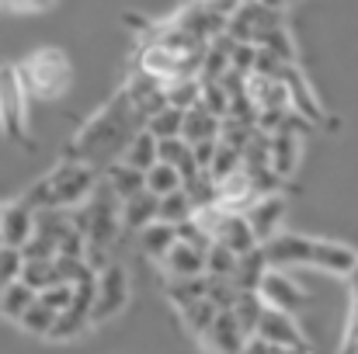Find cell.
<instances>
[{"instance_id":"33","label":"cell","mask_w":358,"mask_h":354,"mask_svg":"<svg viewBox=\"0 0 358 354\" xmlns=\"http://www.w3.org/2000/svg\"><path fill=\"white\" fill-rule=\"evenodd\" d=\"M234 271H237V257L213 239V246L206 250V278H223V281H230Z\"/></svg>"},{"instance_id":"23","label":"cell","mask_w":358,"mask_h":354,"mask_svg":"<svg viewBox=\"0 0 358 354\" xmlns=\"http://www.w3.org/2000/svg\"><path fill=\"white\" fill-rule=\"evenodd\" d=\"M35 288H28L24 281H10V285H3V292H0V313L7 316V320H21L24 313H28V306L35 302Z\"/></svg>"},{"instance_id":"27","label":"cell","mask_w":358,"mask_h":354,"mask_svg":"<svg viewBox=\"0 0 358 354\" xmlns=\"http://www.w3.org/2000/svg\"><path fill=\"white\" fill-rule=\"evenodd\" d=\"M174 226H167V223H150L146 230H139V246H143V253L146 257H153V260H160L171 246H174Z\"/></svg>"},{"instance_id":"1","label":"cell","mask_w":358,"mask_h":354,"mask_svg":"<svg viewBox=\"0 0 358 354\" xmlns=\"http://www.w3.org/2000/svg\"><path fill=\"white\" fill-rule=\"evenodd\" d=\"M139 118L132 115L125 94H115L108 101L105 112L91 118L80 135L70 142V153L66 160H77V163H87V167H98V163H115L122 160V149L129 146V139L139 132Z\"/></svg>"},{"instance_id":"48","label":"cell","mask_w":358,"mask_h":354,"mask_svg":"<svg viewBox=\"0 0 358 354\" xmlns=\"http://www.w3.org/2000/svg\"><path fill=\"white\" fill-rule=\"evenodd\" d=\"M275 351V348H271ZM275 354H310V348H299V351H275Z\"/></svg>"},{"instance_id":"8","label":"cell","mask_w":358,"mask_h":354,"mask_svg":"<svg viewBox=\"0 0 358 354\" xmlns=\"http://www.w3.org/2000/svg\"><path fill=\"white\" fill-rule=\"evenodd\" d=\"M254 341H261V344H268L275 351H299V348H306V337L296 327V320L289 313H278V309H268V306H264V313H261V320L254 327Z\"/></svg>"},{"instance_id":"2","label":"cell","mask_w":358,"mask_h":354,"mask_svg":"<svg viewBox=\"0 0 358 354\" xmlns=\"http://www.w3.org/2000/svg\"><path fill=\"white\" fill-rule=\"evenodd\" d=\"M98 188V170L77 160H63L52 174H45L42 181H35L17 202H24L31 212H49V209H77L91 198V191Z\"/></svg>"},{"instance_id":"32","label":"cell","mask_w":358,"mask_h":354,"mask_svg":"<svg viewBox=\"0 0 358 354\" xmlns=\"http://www.w3.org/2000/svg\"><path fill=\"white\" fill-rule=\"evenodd\" d=\"M181 118H185V112H178V108H160L153 118H146L143 128L153 139H178L181 135Z\"/></svg>"},{"instance_id":"31","label":"cell","mask_w":358,"mask_h":354,"mask_svg":"<svg viewBox=\"0 0 358 354\" xmlns=\"http://www.w3.org/2000/svg\"><path fill=\"white\" fill-rule=\"evenodd\" d=\"M143 184H146L150 195L164 198V195H171V191L181 188V177L174 174V167H167V163H153V167L143 174Z\"/></svg>"},{"instance_id":"14","label":"cell","mask_w":358,"mask_h":354,"mask_svg":"<svg viewBox=\"0 0 358 354\" xmlns=\"http://www.w3.org/2000/svg\"><path fill=\"white\" fill-rule=\"evenodd\" d=\"M199 341L206 344L209 354H240L250 337L240 330V323L234 320V313H216V320L209 323V330H206Z\"/></svg>"},{"instance_id":"41","label":"cell","mask_w":358,"mask_h":354,"mask_svg":"<svg viewBox=\"0 0 358 354\" xmlns=\"http://www.w3.org/2000/svg\"><path fill=\"white\" fill-rule=\"evenodd\" d=\"M254 52H257V45L237 42L234 52H230V70L240 73V77H250V70H254Z\"/></svg>"},{"instance_id":"34","label":"cell","mask_w":358,"mask_h":354,"mask_svg":"<svg viewBox=\"0 0 358 354\" xmlns=\"http://www.w3.org/2000/svg\"><path fill=\"white\" fill-rule=\"evenodd\" d=\"M216 306L209 302V299H199V302H192V306H185L181 309V320H185V327L195 334V337H202L206 330H209V323L216 320Z\"/></svg>"},{"instance_id":"16","label":"cell","mask_w":358,"mask_h":354,"mask_svg":"<svg viewBox=\"0 0 358 354\" xmlns=\"http://www.w3.org/2000/svg\"><path fill=\"white\" fill-rule=\"evenodd\" d=\"M213 239L220 246H227L234 257H243V253H254L257 250V239H254L247 219L240 212H223L220 223H216V230H213Z\"/></svg>"},{"instance_id":"37","label":"cell","mask_w":358,"mask_h":354,"mask_svg":"<svg viewBox=\"0 0 358 354\" xmlns=\"http://www.w3.org/2000/svg\"><path fill=\"white\" fill-rule=\"evenodd\" d=\"M199 105H202L209 115H216L220 121H223L227 112H230V98H227V91H223L220 84H202V98H199Z\"/></svg>"},{"instance_id":"12","label":"cell","mask_w":358,"mask_h":354,"mask_svg":"<svg viewBox=\"0 0 358 354\" xmlns=\"http://www.w3.org/2000/svg\"><path fill=\"white\" fill-rule=\"evenodd\" d=\"M243 219H247L250 233H254L257 246H261L264 239H271L275 233H282V223H285V198H282V195H261V198H254V202L247 205Z\"/></svg>"},{"instance_id":"19","label":"cell","mask_w":358,"mask_h":354,"mask_svg":"<svg viewBox=\"0 0 358 354\" xmlns=\"http://www.w3.org/2000/svg\"><path fill=\"white\" fill-rule=\"evenodd\" d=\"M157 195H150V191H139V195H132V198H125L119 202V223L122 230H146L150 223H157Z\"/></svg>"},{"instance_id":"5","label":"cell","mask_w":358,"mask_h":354,"mask_svg":"<svg viewBox=\"0 0 358 354\" xmlns=\"http://www.w3.org/2000/svg\"><path fill=\"white\" fill-rule=\"evenodd\" d=\"M129 306V274L119 264H108L101 274H94V299H91V327L119 316Z\"/></svg>"},{"instance_id":"24","label":"cell","mask_w":358,"mask_h":354,"mask_svg":"<svg viewBox=\"0 0 358 354\" xmlns=\"http://www.w3.org/2000/svg\"><path fill=\"white\" fill-rule=\"evenodd\" d=\"M164 98H167V108L188 112V108H195V105H199V98H202V80H199V77L171 80V84H164Z\"/></svg>"},{"instance_id":"38","label":"cell","mask_w":358,"mask_h":354,"mask_svg":"<svg viewBox=\"0 0 358 354\" xmlns=\"http://www.w3.org/2000/svg\"><path fill=\"white\" fill-rule=\"evenodd\" d=\"M257 45H261V49H268L271 56H278L282 63H296V49H292V42H289L285 28H275V31H268V35H264Z\"/></svg>"},{"instance_id":"30","label":"cell","mask_w":358,"mask_h":354,"mask_svg":"<svg viewBox=\"0 0 358 354\" xmlns=\"http://www.w3.org/2000/svg\"><path fill=\"white\" fill-rule=\"evenodd\" d=\"M237 170H240V149L227 146V142H216V153H213V163H209L206 177H209L213 184H223V181L234 177Z\"/></svg>"},{"instance_id":"44","label":"cell","mask_w":358,"mask_h":354,"mask_svg":"<svg viewBox=\"0 0 358 354\" xmlns=\"http://www.w3.org/2000/svg\"><path fill=\"white\" fill-rule=\"evenodd\" d=\"M345 354H358V316L352 313V323H348V348Z\"/></svg>"},{"instance_id":"43","label":"cell","mask_w":358,"mask_h":354,"mask_svg":"<svg viewBox=\"0 0 358 354\" xmlns=\"http://www.w3.org/2000/svg\"><path fill=\"white\" fill-rule=\"evenodd\" d=\"M52 0H0V7H21V10H38V7H49Z\"/></svg>"},{"instance_id":"28","label":"cell","mask_w":358,"mask_h":354,"mask_svg":"<svg viewBox=\"0 0 358 354\" xmlns=\"http://www.w3.org/2000/svg\"><path fill=\"white\" fill-rule=\"evenodd\" d=\"M206 285H209L206 274H199V278H171V285H167V299H171L178 309H185V306L206 299Z\"/></svg>"},{"instance_id":"3","label":"cell","mask_w":358,"mask_h":354,"mask_svg":"<svg viewBox=\"0 0 358 354\" xmlns=\"http://www.w3.org/2000/svg\"><path fill=\"white\" fill-rule=\"evenodd\" d=\"M70 59L59 49H38L31 52L21 66H17V80L24 87V94L38 98V101H52L70 87Z\"/></svg>"},{"instance_id":"15","label":"cell","mask_w":358,"mask_h":354,"mask_svg":"<svg viewBox=\"0 0 358 354\" xmlns=\"http://www.w3.org/2000/svg\"><path fill=\"white\" fill-rule=\"evenodd\" d=\"M35 233V212L24 202H10L0 209V246L21 250Z\"/></svg>"},{"instance_id":"42","label":"cell","mask_w":358,"mask_h":354,"mask_svg":"<svg viewBox=\"0 0 358 354\" xmlns=\"http://www.w3.org/2000/svg\"><path fill=\"white\" fill-rule=\"evenodd\" d=\"M216 142H220V139L192 142V156H195V167H199V174H206V170H209V163H213V153H216Z\"/></svg>"},{"instance_id":"25","label":"cell","mask_w":358,"mask_h":354,"mask_svg":"<svg viewBox=\"0 0 358 354\" xmlns=\"http://www.w3.org/2000/svg\"><path fill=\"white\" fill-rule=\"evenodd\" d=\"M230 313H234V320L240 323V330H243L247 337H254V327H257V320H261V313H264V302H261L257 292H237Z\"/></svg>"},{"instance_id":"4","label":"cell","mask_w":358,"mask_h":354,"mask_svg":"<svg viewBox=\"0 0 358 354\" xmlns=\"http://www.w3.org/2000/svg\"><path fill=\"white\" fill-rule=\"evenodd\" d=\"M0 128L7 139H28V94L10 63H0Z\"/></svg>"},{"instance_id":"26","label":"cell","mask_w":358,"mask_h":354,"mask_svg":"<svg viewBox=\"0 0 358 354\" xmlns=\"http://www.w3.org/2000/svg\"><path fill=\"white\" fill-rule=\"evenodd\" d=\"M192 216H195V209H192L185 188H178V191H171V195H164V198L157 202V223L178 226V223H185V219H192Z\"/></svg>"},{"instance_id":"36","label":"cell","mask_w":358,"mask_h":354,"mask_svg":"<svg viewBox=\"0 0 358 354\" xmlns=\"http://www.w3.org/2000/svg\"><path fill=\"white\" fill-rule=\"evenodd\" d=\"M174 236H178V243H188V246H195V250H202V253L213 246V236L195 223V216L185 219V223H178V226H174Z\"/></svg>"},{"instance_id":"47","label":"cell","mask_w":358,"mask_h":354,"mask_svg":"<svg viewBox=\"0 0 358 354\" xmlns=\"http://www.w3.org/2000/svg\"><path fill=\"white\" fill-rule=\"evenodd\" d=\"M348 281H352V299L358 295V260H355V267L348 271Z\"/></svg>"},{"instance_id":"21","label":"cell","mask_w":358,"mask_h":354,"mask_svg":"<svg viewBox=\"0 0 358 354\" xmlns=\"http://www.w3.org/2000/svg\"><path fill=\"white\" fill-rule=\"evenodd\" d=\"M108 188H112V195L125 202V198H132V195H139V191H146V184H143V174L139 170H132V167H125L122 160L115 163H108L105 167V177H101Z\"/></svg>"},{"instance_id":"20","label":"cell","mask_w":358,"mask_h":354,"mask_svg":"<svg viewBox=\"0 0 358 354\" xmlns=\"http://www.w3.org/2000/svg\"><path fill=\"white\" fill-rule=\"evenodd\" d=\"M181 139L192 146V142H206V139H220V118L209 115L202 105L188 108L181 118Z\"/></svg>"},{"instance_id":"29","label":"cell","mask_w":358,"mask_h":354,"mask_svg":"<svg viewBox=\"0 0 358 354\" xmlns=\"http://www.w3.org/2000/svg\"><path fill=\"white\" fill-rule=\"evenodd\" d=\"M268 267H264V260H261V250H254V253H243L237 257V271H234V285H237L240 292H257V281H261V274H264Z\"/></svg>"},{"instance_id":"40","label":"cell","mask_w":358,"mask_h":354,"mask_svg":"<svg viewBox=\"0 0 358 354\" xmlns=\"http://www.w3.org/2000/svg\"><path fill=\"white\" fill-rule=\"evenodd\" d=\"M21 264H24L21 250L0 246V288H3V285H10V281H17V274H21Z\"/></svg>"},{"instance_id":"46","label":"cell","mask_w":358,"mask_h":354,"mask_svg":"<svg viewBox=\"0 0 358 354\" xmlns=\"http://www.w3.org/2000/svg\"><path fill=\"white\" fill-rule=\"evenodd\" d=\"M257 3H261V7H268V10H278V14H282L292 0H257Z\"/></svg>"},{"instance_id":"45","label":"cell","mask_w":358,"mask_h":354,"mask_svg":"<svg viewBox=\"0 0 358 354\" xmlns=\"http://www.w3.org/2000/svg\"><path fill=\"white\" fill-rule=\"evenodd\" d=\"M240 354H275V351H271L268 344H261V341H254V337H250V341L243 344V351Z\"/></svg>"},{"instance_id":"17","label":"cell","mask_w":358,"mask_h":354,"mask_svg":"<svg viewBox=\"0 0 358 354\" xmlns=\"http://www.w3.org/2000/svg\"><path fill=\"white\" fill-rule=\"evenodd\" d=\"M358 253L345 243H334V239H313L310 243V267H320V271H331V274H345L355 267Z\"/></svg>"},{"instance_id":"9","label":"cell","mask_w":358,"mask_h":354,"mask_svg":"<svg viewBox=\"0 0 358 354\" xmlns=\"http://www.w3.org/2000/svg\"><path fill=\"white\" fill-rule=\"evenodd\" d=\"M310 236L299 233H275L271 239H264L257 250H261V260L264 267H275V271H285V267H303L310 260Z\"/></svg>"},{"instance_id":"11","label":"cell","mask_w":358,"mask_h":354,"mask_svg":"<svg viewBox=\"0 0 358 354\" xmlns=\"http://www.w3.org/2000/svg\"><path fill=\"white\" fill-rule=\"evenodd\" d=\"M122 94H125L132 115L139 118V125H146V118H153L160 108H167L164 80H157V77H150V73H139V70L132 73V80H129V87H125Z\"/></svg>"},{"instance_id":"10","label":"cell","mask_w":358,"mask_h":354,"mask_svg":"<svg viewBox=\"0 0 358 354\" xmlns=\"http://www.w3.org/2000/svg\"><path fill=\"white\" fill-rule=\"evenodd\" d=\"M257 295H261V302H264L268 309H278V313H289V316L306 302V292H303L285 271H275V267H268V271L261 274Z\"/></svg>"},{"instance_id":"18","label":"cell","mask_w":358,"mask_h":354,"mask_svg":"<svg viewBox=\"0 0 358 354\" xmlns=\"http://www.w3.org/2000/svg\"><path fill=\"white\" fill-rule=\"evenodd\" d=\"M160 267L167 271V278H199L206 274V253L174 239V246L160 257Z\"/></svg>"},{"instance_id":"22","label":"cell","mask_w":358,"mask_h":354,"mask_svg":"<svg viewBox=\"0 0 358 354\" xmlns=\"http://www.w3.org/2000/svg\"><path fill=\"white\" fill-rule=\"evenodd\" d=\"M122 163L132 167V170H139V174H146V170L157 163V139H153L146 128H139V132L129 139V146L122 149Z\"/></svg>"},{"instance_id":"49","label":"cell","mask_w":358,"mask_h":354,"mask_svg":"<svg viewBox=\"0 0 358 354\" xmlns=\"http://www.w3.org/2000/svg\"><path fill=\"white\" fill-rule=\"evenodd\" d=\"M0 292H3V288H0Z\"/></svg>"},{"instance_id":"13","label":"cell","mask_w":358,"mask_h":354,"mask_svg":"<svg viewBox=\"0 0 358 354\" xmlns=\"http://www.w3.org/2000/svg\"><path fill=\"white\" fill-rule=\"evenodd\" d=\"M174 24H178L181 31H188L192 38H199L202 45H209L216 35H223V31H227V17H223V14H216L206 0L188 3V7L174 17Z\"/></svg>"},{"instance_id":"35","label":"cell","mask_w":358,"mask_h":354,"mask_svg":"<svg viewBox=\"0 0 358 354\" xmlns=\"http://www.w3.org/2000/svg\"><path fill=\"white\" fill-rule=\"evenodd\" d=\"M28 334H35V337H49L52 334V323H56V313L52 309H45L42 302H38V295H35V302L28 306V313L17 320Z\"/></svg>"},{"instance_id":"6","label":"cell","mask_w":358,"mask_h":354,"mask_svg":"<svg viewBox=\"0 0 358 354\" xmlns=\"http://www.w3.org/2000/svg\"><path fill=\"white\" fill-rule=\"evenodd\" d=\"M275 28H282V14L261 7L257 0H250V3H240L237 10L227 17V31H223V35H230L234 42L257 45V42H261L268 31H275Z\"/></svg>"},{"instance_id":"7","label":"cell","mask_w":358,"mask_h":354,"mask_svg":"<svg viewBox=\"0 0 358 354\" xmlns=\"http://www.w3.org/2000/svg\"><path fill=\"white\" fill-rule=\"evenodd\" d=\"M299 128H303V118L296 115V112H289V118L282 121V128L268 135V167H271L275 177H289L296 170V163H299V142H303Z\"/></svg>"},{"instance_id":"39","label":"cell","mask_w":358,"mask_h":354,"mask_svg":"<svg viewBox=\"0 0 358 354\" xmlns=\"http://www.w3.org/2000/svg\"><path fill=\"white\" fill-rule=\"evenodd\" d=\"M70 299H73V285H52V288H42V292H38V302H42L45 309H52L56 316L70 306Z\"/></svg>"}]
</instances>
